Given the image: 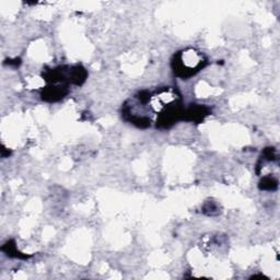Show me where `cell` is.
Returning <instances> with one entry per match:
<instances>
[{
    "label": "cell",
    "mask_w": 280,
    "mask_h": 280,
    "mask_svg": "<svg viewBox=\"0 0 280 280\" xmlns=\"http://www.w3.org/2000/svg\"><path fill=\"white\" fill-rule=\"evenodd\" d=\"M207 64V59L200 50L186 48L174 55L172 60V69L175 76L182 79H188L200 71Z\"/></svg>",
    "instance_id": "obj_1"
},
{
    "label": "cell",
    "mask_w": 280,
    "mask_h": 280,
    "mask_svg": "<svg viewBox=\"0 0 280 280\" xmlns=\"http://www.w3.org/2000/svg\"><path fill=\"white\" fill-rule=\"evenodd\" d=\"M67 92L68 89L66 84H50L42 92V98L45 101L55 102L63 99Z\"/></svg>",
    "instance_id": "obj_2"
},
{
    "label": "cell",
    "mask_w": 280,
    "mask_h": 280,
    "mask_svg": "<svg viewBox=\"0 0 280 280\" xmlns=\"http://www.w3.org/2000/svg\"><path fill=\"white\" fill-rule=\"evenodd\" d=\"M209 114V110L202 105H192L186 111L184 110V115H183V120L195 121V123H200L202 121L203 119Z\"/></svg>",
    "instance_id": "obj_3"
},
{
    "label": "cell",
    "mask_w": 280,
    "mask_h": 280,
    "mask_svg": "<svg viewBox=\"0 0 280 280\" xmlns=\"http://www.w3.org/2000/svg\"><path fill=\"white\" fill-rule=\"evenodd\" d=\"M69 78H70V82H73L77 85H81L85 81L86 71L83 67H81V66H75V67L70 68Z\"/></svg>",
    "instance_id": "obj_4"
},
{
    "label": "cell",
    "mask_w": 280,
    "mask_h": 280,
    "mask_svg": "<svg viewBox=\"0 0 280 280\" xmlns=\"http://www.w3.org/2000/svg\"><path fill=\"white\" fill-rule=\"evenodd\" d=\"M2 251L7 253V255L13 256V257H24L22 255H20V253L18 252L17 246L14 245L13 241H9L7 244H4L2 246ZM25 258V257H24Z\"/></svg>",
    "instance_id": "obj_5"
},
{
    "label": "cell",
    "mask_w": 280,
    "mask_h": 280,
    "mask_svg": "<svg viewBox=\"0 0 280 280\" xmlns=\"http://www.w3.org/2000/svg\"><path fill=\"white\" fill-rule=\"evenodd\" d=\"M277 187V181L273 179V177H264L261 182V188L262 190H275Z\"/></svg>",
    "instance_id": "obj_6"
}]
</instances>
